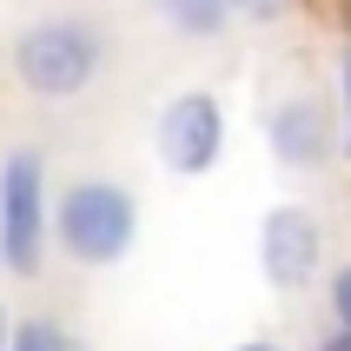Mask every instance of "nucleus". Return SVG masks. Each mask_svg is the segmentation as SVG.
<instances>
[{"instance_id":"13","label":"nucleus","mask_w":351,"mask_h":351,"mask_svg":"<svg viewBox=\"0 0 351 351\" xmlns=\"http://www.w3.org/2000/svg\"><path fill=\"white\" fill-rule=\"evenodd\" d=\"M232 351H285V345H278V338H239Z\"/></svg>"},{"instance_id":"14","label":"nucleus","mask_w":351,"mask_h":351,"mask_svg":"<svg viewBox=\"0 0 351 351\" xmlns=\"http://www.w3.org/2000/svg\"><path fill=\"white\" fill-rule=\"evenodd\" d=\"M14 345V318H7V305H0V351Z\"/></svg>"},{"instance_id":"9","label":"nucleus","mask_w":351,"mask_h":351,"mask_svg":"<svg viewBox=\"0 0 351 351\" xmlns=\"http://www.w3.org/2000/svg\"><path fill=\"white\" fill-rule=\"evenodd\" d=\"M325 298H332V325H351V258L325 278Z\"/></svg>"},{"instance_id":"10","label":"nucleus","mask_w":351,"mask_h":351,"mask_svg":"<svg viewBox=\"0 0 351 351\" xmlns=\"http://www.w3.org/2000/svg\"><path fill=\"white\" fill-rule=\"evenodd\" d=\"M232 14H239V20H252V27H272V20L292 14V0H232Z\"/></svg>"},{"instance_id":"2","label":"nucleus","mask_w":351,"mask_h":351,"mask_svg":"<svg viewBox=\"0 0 351 351\" xmlns=\"http://www.w3.org/2000/svg\"><path fill=\"white\" fill-rule=\"evenodd\" d=\"M106 66V40H99L93 20H34L27 34L14 40V80L40 99H73L86 93Z\"/></svg>"},{"instance_id":"11","label":"nucleus","mask_w":351,"mask_h":351,"mask_svg":"<svg viewBox=\"0 0 351 351\" xmlns=\"http://www.w3.org/2000/svg\"><path fill=\"white\" fill-rule=\"evenodd\" d=\"M338 119H345V159H351V40L338 53Z\"/></svg>"},{"instance_id":"1","label":"nucleus","mask_w":351,"mask_h":351,"mask_svg":"<svg viewBox=\"0 0 351 351\" xmlns=\"http://www.w3.org/2000/svg\"><path fill=\"white\" fill-rule=\"evenodd\" d=\"M53 239L73 265H119L139 239V199L119 186V179H73L53 206Z\"/></svg>"},{"instance_id":"5","label":"nucleus","mask_w":351,"mask_h":351,"mask_svg":"<svg viewBox=\"0 0 351 351\" xmlns=\"http://www.w3.org/2000/svg\"><path fill=\"white\" fill-rule=\"evenodd\" d=\"M265 146H272V159L285 173H325L345 153V119L318 93H285L265 113Z\"/></svg>"},{"instance_id":"15","label":"nucleus","mask_w":351,"mask_h":351,"mask_svg":"<svg viewBox=\"0 0 351 351\" xmlns=\"http://www.w3.org/2000/svg\"><path fill=\"white\" fill-rule=\"evenodd\" d=\"M60 351H93V345H86V338H66V345H60Z\"/></svg>"},{"instance_id":"8","label":"nucleus","mask_w":351,"mask_h":351,"mask_svg":"<svg viewBox=\"0 0 351 351\" xmlns=\"http://www.w3.org/2000/svg\"><path fill=\"white\" fill-rule=\"evenodd\" d=\"M60 345H66V332L53 318H27V325H14V345L7 351H60Z\"/></svg>"},{"instance_id":"4","label":"nucleus","mask_w":351,"mask_h":351,"mask_svg":"<svg viewBox=\"0 0 351 351\" xmlns=\"http://www.w3.org/2000/svg\"><path fill=\"white\" fill-rule=\"evenodd\" d=\"M153 153L173 179H206L226 159V99L213 86H179L153 119Z\"/></svg>"},{"instance_id":"3","label":"nucleus","mask_w":351,"mask_h":351,"mask_svg":"<svg viewBox=\"0 0 351 351\" xmlns=\"http://www.w3.org/2000/svg\"><path fill=\"white\" fill-rule=\"evenodd\" d=\"M47 232H53V213H47L40 153H34V146H14V153L0 159V258H7V272L40 278Z\"/></svg>"},{"instance_id":"7","label":"nucleus","mask_w":351,"mask_h":351,"mask_svg":"<svg viewBox=\"0 0 351 351\" xmlns=\"http://www.w3.org/2000/svg\"><path fill=\"white\" fill-rule=\"evenodd\" d=\"M153 14L173 27L179 40H219L226 27H232V0H153Z\"/></svg>"},{"instance_id":"12","label":"nucleus","mask_w":351,"mask_h":351,"mask_svg":"<svg viewBox=\"0 0 351 351\" xmlns=\"http://www.w3.org/2000/svg\"><path fill=\"white\" fill-rule=\"evenodd\" d=\"M318 351H351V325H332V332L318 338Z\"/></svg>"},{"instance_id":"6","label":"nucleus","mask_w":351,"mask_h":351,"mask_svg":"<svg viewBox=\"0 0 351 351\" xmlns=\"http://www.w3.org/2000/svg\"><path fill=\"white\" fill-rule=\"evenodd\" d=\"M258 272L272 292H305L325 272V226H318L312 206L285 199L258 219Z\"/></svg>"}]
</instances>
